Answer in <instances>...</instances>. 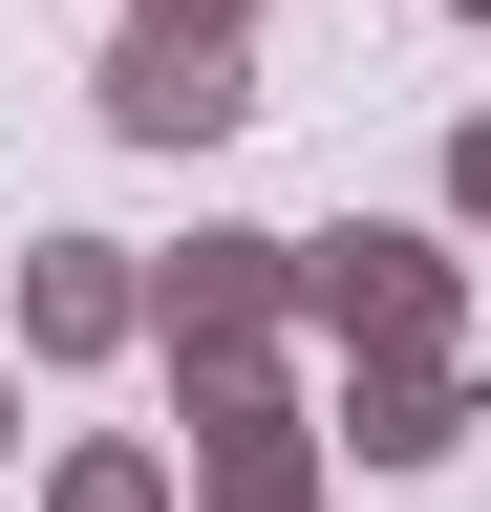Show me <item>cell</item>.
<instances>
[{
    "label": "cell",
    "mask_w": 491,
    "mask_h": 512,
    "mask_svg": "<svg viewBox=\"0 0 491 512\" xmlns=\"http://www.w3.org/2000/svg\"><path fill=\"white\" fill-rule=\"evenodd\" d=\"M150 43H257V0H129Z\"/></svg>",
    "instance_id": "cell-8"
},
{
    "label": "cell",
    "mask_w": 491,
    "mask_h": 512,
    "mask_svg": "<svg viewBox=\"0 0 491 512\" xmlns=\"http://www.w3.org/2000/svg\"><path fill=\"white\" fill-rule=\"evenodd\" d=\"M43 512H193V470H171V448H65Z\"/></svg>",
    "instance_id": "cell-7"
},
{
    "label": "cell",
    "mask_w": 491,
    "mask_h": 512,
    "mask_svg": "<svg viewBox=\"0 0 491 512\" xmlns=\"http://www.w3.org/2000/svg\"><path fill=\"white\" fill-rule=\"evenodd\" d=\"M449 235H491V107L449 128Z\"/></svg>",
    "instance_id": "cell-9"
},
{
    "label": "cell",
    "mask_w": 491,
    "mask_h": 512,
    "mask_svg": "<svg viewBox=\"0 0 491 512\" xmlns=\"http://www.w3.org/2000/svg\"><path fill=\"white\" fill-rule=\"evenodd\" d=\"M299 320H321L342 363H470V278H449V235H385V214L299 235Z\"/></svg>",
    "instance_id": "cell-1"
},
{
    "label": "cell",
    "mask_w": 491,
    "mask_h": 512,
    "mask_svg": "<svg viewBox=\"0 0 491 512\" xmlns=\"http://www.w3.org/2000/svg\"><path fill=\"white\" fill-rule=\"evenodd\" d=\"M86 86H107V128H129V150H235V128H257V64H235V43H107L86 64Z\"/></svg>",
    "instance_id": "cell-4"
},
{
    "label": "cell",
    "mask_w": 491,
    "mask_h": 512,
    "mask_svg": "<svg viewBox=\"0 0 491 512\" xmlns=\"http://www.w3.org/2000/svg\"><path fill=\"white\" fill-rule=\"evenodd\" d=\"M321 448H342V427L278 384V342L193 363V491H214V512H299V491H321Z\"/></svg>",
    "instance_id": "cell-2"
},
{
    "label": "cell",
    "mask_w": 491,
    "mask_h": 512,
    "mask_svg": "<svg viewBox=\"0 0 491 512\" xmlns=\"http://www.w3.org/2000/svg\"><path fill=\"white\" fill-rule=\"evenodd\" d=\"M278 320H299V235L214 214V235L150 256V342H171V363H235V342H278Z\"/></svg>",
    "instance_id": "cell-3"
},
{
    "label": "cell",
    "mask_w": 491,
    "mask_h": 512,
    "mask_svg": "<svg viewBox=\"0 0 491 512\" xmlns=\"http://www.w3.org/2000/svg\"><path fill=\"white\" fill-rule=\"evenodd\" d=\"M299 512H321V491H299Z\"/></svg>",
    "instance_id": "cell-12"
},
{
    "label": "cell",
    "mask_w": 491,
    "mask_h": 512,
    "mask_svg": "<svg viewBox=\"0 0 491 512\" xmlns=\"http://www.w3.org/2000/svg\"><path fill=\"white\" fill-rule=\"evenodd\" d=\"M342 448H363V470H449V448L491 427V384L470 363H342V406H321Z\"/></svg>",
    "instance_id": "cell-6"
},
{
    "label": "cell",
    "mask_w": 491,
    "mask_h": 512,
    "mask_svg": "<svg viewBox=\"0 0 491 512\" xmlns=\"http://www.w3.org/2000/svg\"><path fill=\"white\" fill-rule=\"evenodd\" d=\"M449 22H491V0H449Z\"/></svg>",
    "instance_id": "cell-11"
},
{
    "label": "cell",
    "mask_w": 491,
    "mask_h": 512,
    "mask_svg": "<svg viewBox=\"0 0 491 512\" xmlns=\"http://www.w3.org/2000/svg\"><path fill=\"white\" fill-rule=\"evenodd\" d=\"M150 342V256L129 235H22V363H107Z\"/></svg>",
    "instance_id": "cell-5"
},
{
    "label": "cell",
    "mask_w": 491,
    "mask_h": 512,
    "mask_svg": "<svg viewBox=\"0 0 491 512\" xmlns=\"http://www.w3.org/2000/svg\"><path fill=\"white\" fill-rule=\"evenodd\" d=\"M0 470H22V363H0Z\"/></svg>",
    "instance_id": "cell-10"
}]
</instances>
